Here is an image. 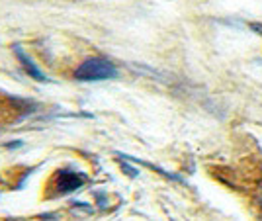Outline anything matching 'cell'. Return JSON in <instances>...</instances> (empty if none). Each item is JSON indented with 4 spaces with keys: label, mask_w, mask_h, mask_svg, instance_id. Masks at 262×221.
I'll use <instances>...</instances> for the list:
<instances>
[{
    "label": "cell",
    "mask_w": 262,
    "mask_h": 221,
    "mask_svg": "<svg viewBox=\"0 0 262 221\" xmlns=\"http://www.w3.org/2000/svg\"><path fill=\"white\" fill-rule=\"evenodd\" d=\"M118 75V69L104 57H90L80 63L75 71V78L82 82H96V80H110Z\"/></svg>",
    "instance_id": "6da1fadb"
},
{
    "label": "cell",
    "mask_w": 262,
    "mask_h": 221,
    "mask_svg": "<svg viewBox=\"0 0 262 221\" xmlns=\"http://www.w3.org/2000/svg\"><path fill=\"white\" fill-rule=\"evenodd\" d=\"M251 30H252L254 33H258V35H262V24L252 22V24H251Z\"/></svg>",
    "instance_id": "277c9868"
},
{
    "label": "cell",
    "mask_w": 262,
    "mask_h": 221,
    "mask_svg": "<svg viewBox=\"0 0 262 221\" xmlns=\"http://www.w3.org/2000/svg\"><path fill=\"white\" fill-rule=\"evenodd\" d=\"M16 57L20 59V63H22V67L26 69V73H28L30 77H33L35 80H45L43 73H41V71L37 69V65H35V63H33L32 59H30V57L26 55L24 51H20L18 47H16Z\"/></svg>",
    "instance_id": "3957f363"
},
{
    "label": "cell",
    "mask_w": 262,
    "mask_h": 221,
    "mask_svg": "<svg viewBox=\"0 0 262 221\" xmlns=\"http://www.w3.org/2000/svg\"><path fill=\"white\" fill-rule=\"evenodd\" d=\"M82 184H84V176L75 172V170H69V168L59 170L53 180L55 194H71L77 188H80Z\"/></svg>",
    "instance_id": "7a4b0ae2"
}]
</instances>
